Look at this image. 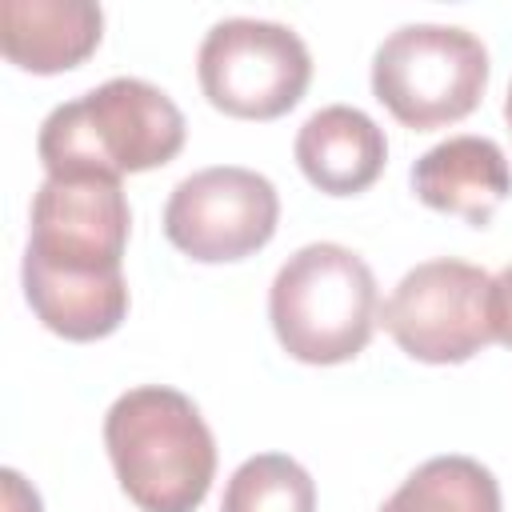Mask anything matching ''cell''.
Segmentation results:
<instances>
[{
    "label": "cell",
    "instance_id": "2",
    "mask_svg": "<svg viewBox=\"0 0 512 512\" xmlns=\"http://www.w3.org/2000/svg\"><path fill=\"white\" fill-rule=\"evenodd\" d=\"M184 148V112L148 80L116 76L80 100L48 112L36 152L48 176H108L148 172Z\"/></svg>",
    "mask_w": 512,
    "mask_h": 512
},
{
    "label": "cell",
    "instance_id": "11",
    "mask_svg": "<svg viewBox=\"0 0 512 512\" xmlns=\"http://www.w3.org/2000/svg\"><path fill=\"white\" fill-rule=\"evenodd\" d=\"M104 12L92 0H4L0 48L24 72H64L88 60L100 44Z\"/></svg>",
    "mask_w": 512,
    "mask_h": 512
},
{
    "label": "cell",
    "instance_id": "6",
    "mask_svg": "<svg viewBox=\"0 0 512 512\" xmlns=\"http://www.w3.org/2000/svg\"><path fill=\"white\" fill-rule=\"evenodd\" d=\"M196 72L212 108L240 120H276L300 104L312 80V56L292 28L232 16L208 28Z\"/></svg>",
    "mask_w": 512,
    "mask_h": 512
},
{
    "label": "cell",
    "instance_id": "12",
    "mask_svg": "<svg viewBox=\"0 0 512 512\" xmlns=\"http://www.w3.org/2000/svg\"><path fill=\"white\" fill-rule=\"evenodd\" d=\"M380 512H500V484L472 456H432Z\"/></svg>",
    "mask_w": 512,
    "mask_h": 512
},
{
    "label": "cell",
    "instance_id": "7",
    "mask_svg": "<svg viewBox=\"0 0 512 512\" xmlns=\"http://www.w3.org/2000/svg\"><path fill=\"white\" fill-rule=\"evenodd\" d=\"M488 284L492 276L464 260H424L400 276L384 300V328L424 364H464L488 340Z\"/></svg>",
    "mask_w": 512,
    "mask_h": 512
},
{
    "label": "cell",
    "instance_id": "16",
    "mask_svg": "<svg viewBox=\"0 0 512 512\" xmlns=\"http://www.w3.org/2000/svg\"><path fill=\"white\" fill-rule=\"evenodd\" d=\"M504 116H508V124H512V84H508V100H504Z\"/></svg>",
    "mask_w": 512,
    "mask_h": 512
},
{
    "label": "cell",
    "instance_id": "8",
    "mask_svg": "<svg viewBox=\"0 0 512 512\" xmlns=\"http://www.w3.org/2000/svg\"><path fill=\"white\" fill-rule=\"evenodd\" d=\"M280 220V196L268 176L216 164L184 176L164 204V236L200 264L244 260L260 252Z\"/></svg>",
    "mask_w": 512,
    "mask_h": 512
},
{
    "label": "cell",
    "instance_id": "5",
    "mask_svg": "<svg viewBox=\"0 0 512 512\" xmlns=\"http://www.w3.org/2000/svg\"><path fill=\"white\" fill-rule=\"evenodd\" d=\"M488 88V48L468 28L404 24L372 56L376 100L408 128L464 120Z\"/></svg>",
    "mask_w": 512,
    "mask_h": 512
},
{
    "label": "cell",
    "instance_id": "15",
    "mask_svg": "<svg viewBox=\"0 0 512 512\" xmlns=\"http://www.w3.org/2000/svg\"><path fill=\"white\" fill-rule=\"evenodd\" d=\"M4 512H40V496L12 468H4Z\"/></svg>",
    "mask_w": 512,
    "mask_h": 512
},
{
    "label": "cell",
    "instance_id": "1",
    "mask_svg": "<svg viewBox=\"0 0 512 512\" xmlns=\"http://www.w3.org/2000/svg\"><path fill=\"white\" fill-rule=\"evenodd\" d=\"M128 200L108 176H48L32 200L24 252V296L44 328L64 340H100L128 312L120 272L128 244Z\"/></svg>",
    "mask_w": 512,
    "mask_h": 512
},
{
    "label": "cell",
    "instance_id": "9",
    "mask_svg": "<svg viewBox=\"0 0 512 512\" xmlns=\"http://www.w3.org/2000/svg\"><path fill=\"white\" fill-rule=\"evenodd\" d=\"M412 192L448 216L484 228L512 192V168L488 136H448L412 164Z\"/></svg>",
    "mask_w": 512,
    "mask_h": 512
},
{
    "label": "cell",
    "instance_id": "14",
    "mask_svg": "<svg viewBox=\"0 0 512 512\" xmlns=\"http://www.w3.org/2000/svg\"><path fill=\"white\" fill-rule=\"evenodd\" d=\"M488 324H492V340L512 348V264L500 268L488 284Z\"/></svg>",
    "mask_w": 512,
    "mask_h": 512
},
{
    "label": "cell",
    "instance_id": "10",
    "mask_svg": "<svg viewBox=\"0 0 512 512\" xmlns=\"http://www.w3.org/2000/svg\"><path fill=\"white\" fill-rule=\"evenodd\" d=\"M384 160L388 140L380 124L352 104H328L296 132V164L328 196H356L372 188Z\"/></svg>",
    "mask_w": 512,
    "mask_h": 512
},
{
    "label": "cell",
    "instance_id": "13",
    "mask_svg": "<svg viewBox=\"0 0 512 512\" xmlns=\"http://www.w3.org/2000/svg\"><path fill=\"white\" fill-rule=\"evenodd\" d=\"M220 512H316V484L292 456L260 452L232 472Z\"/></svg>",
    "mask_w": 512,
    "mask_h": 512
},
{
    "label": "cell",
    "instance_id": "3",
    "mask_svg": "<svg viewBox=\"0 0 512 512\" xmlns=\"http://www.w3.org/2000/svg\"><path fill=\"white\" fill-rule=\"evenodd\" d=\"M104 448L140 512H196L216 476V440L176 388L124 392L104 416Z\"/></svg>",
    "mask_w": 512,
    "mask_h": 512
},
{
    "label": "cell",
    "instance_id": "4",
    "mask_svg": "<svg viewBox=\"0 0 512 512\" xmlns=\"http://www.w3.org/2000/svg\"><path fill=\"white\" fill-rule=\"evenodd\" d=\"M380 312L372 268L344 244H304L268 292V316L288 356L304 364H344L372 340Z\"/></svg>",
    "mask_w": 512,
    "mask_h": 512
}]
</instances>
